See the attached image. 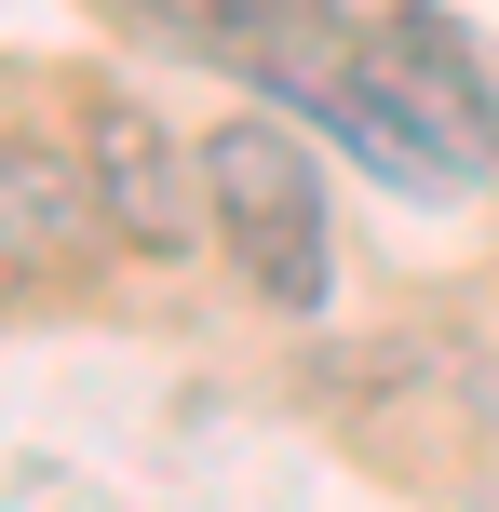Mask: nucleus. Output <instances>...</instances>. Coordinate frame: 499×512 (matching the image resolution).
<instances>
[{
  "instance_id": "f03ea898",
  "label": "nucleus",
  "mask_w": 499,
  "mask_h": 512,
  "mask_svg": "<svg viewBox=\"0 0 499 512\" xmlns=\"http://www.w3.org/2000/svg\"><path fill=\"white\" fill-rule=\"evenodd\" d=\"M81 162H95V203H108V230H122V256L189 270V256L216 243V216H203V149H189L149 95L108 81V95L81 108Z\"/></svg>"
},
{
  "instance_id": "7ed1b4c3",
  "label": "nucleus",
  "mask_w": 499,
  "mask_h": 512,
  "mask_svg": "<svg viewBox=\"0 0 499 512\" xmlns=\"http://www.w3.org/2000/svg\"><path fill=\"white\" fill-rule=\"evenodd\" d=\"M108 243L122 230H108V203H95V162L14 135V149H0V283H68V270H95Z\"/></svg>"
},
{
  "instance_id": "f257e3e1",
  "label": "nucleus",
  "mask_w": 499,
  "mask_h": 512,
  "mask_svg": "<svg viewBox=\"0 0 499 512\" xmlns=\"http://www.w3.org/2000/svg\"><path fill=\"white\" fill-rule=\"evenodd\" d=\"M203 216H216V256L243 270L257 310H297V324H311V310L338 297L311 122H284V108H230V122H203Z\"/></svg>"
}]
</instances>
